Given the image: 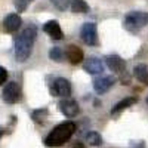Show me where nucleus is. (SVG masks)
I'll return each instance as SVG.
<instances>
[{"label":"nucleus","instance_id":"2","mask_svg":"<svg viewBox=\"0 0 148 148\" xmlns=\"http://www.w3.org/2000/svg\"><path fill=\"white\" fill-rule=\"evenodd\" d=\"M74 132H76V125L73 121H64L51 130V133L45 139V145L46 147H61L71 139Z\"/></svg>","mask_w":148,"mask_h":148},{"label":"nucleus","instance_id":"16","mask_svg":"<svg viewBox=\"0 0 148 148\" xmlns=\"http://www.w3.org/2000/svg\"><path fill=\"white\" fill-rule=\"evenodd\" d=\"M71 10L74 14H86L89 12V5L84 0H71Z\"/></svg>","mask_w":148,"mask_h":148},{"label":"nucleus","instance_id":"15","mask_svg":"<svg viewBox=\"0 0 148 148\" xmlns=\"http://www.w3.org/2000/svg\"><path fill=\"white\" fill-rule=\"evenodd\" d=\"M133 74H135V77H136L141 83H144V84L148 86V68L144 64H139V65L135 67Z\"/></svg>","mask_w":148,"mask_h":148},{"label":"nucleus","instance_id":"24","mask_svg":"<svg viewBox=\"0 0 148 148\" xmlns=\"http://www.w3.org/2000/svg\"><path fill=\"white\" fill-rule=\"evenodd\" d=\"M3 133H5V129L2 127V129H0V139H2V136H3Z\"/></svg>","mask_w":148,"mask_h":148},{"label":"nucleus","instance_id":"11","mask_svg":"<svg viewBox=\"0 0 148 148\" xmlns=\"http://www.w3.org/2000/svg\"><path fill=\"white\" fill-rule=\"evenodd\" d=\"M21 24H22V21H21V16L18 14H10L3 21V28L8 33H15L16 30H19Z\"/></svg>","mask_w":148,"mask_h":148},{"label":"nucleus","instance_id":"1","mask_svg":"<svg viewBox=\"0 0 148 148\" xmlns=\"http://www.w3.org/2000/svg\"><path fill=\"white\" fill-rule=\"evenodd\" d=\"M37 31L34 27H27L16 39H15V56L19 62L27 61L31 55L33 45L36 42Z\"/></svg>","mask_w":148,"mask_h":148},{"label":"nucleus","instance_id":"8","mask_svg":"<svg viewBox=\"0 0 148 148\" xmlns=\"http://www.w3.org/2000/svg\"><path fill=\"white\" fill-rule=\"evenodd\" d=\"M116 83V79L114 77H110V76H105V77H98L95 82H93V89L98 95H102L105 93L107 90H110L113 88V84Z\"/></svg>","mask_w":148,"mask_h":148},{"label":"nucleus","instance_id":"10","mask_svg":"<svg viewBox=\"0 0 148 148\" xmlns=\"http://www.w3.org/2000/svg\"><path fill=\"white\" fill-rule=\"evenodd\" d=\"M43 30H45L46 34L51 36V39H53V40H61L64 37L62 30H61L58 21H47L43 25Z\"/></svg>","mask_w":148,"mask_h":148},{"label":"nucleus","instance_id":"5","mask_svg":"<svg viewBox=\"0 0 148 148\" xmlns=\"http://www.w3.org/2000/svg\"><path fill=\"white\" fill-rule=\"evenodd\" d=\"M51 92L53 96H68L71 95V84L67 79H62V77H58L53 80L52 86H51Z\"/></svg>","mask_w":148,"mask_h":148},{"label":"nucleus","instance_id":"19","mask_svg":"<svg viewBox=\"0 0 148 148\" xmlns=\"http://www.w3.org/2000/svg\"><path fill=\"white\" fill-rule=\"evenodd\" d=\"M51 3L58 9V10H65L71 5V0H51Z\"/></svg>","mask_w":148,"mask_h":148},{"label":"nucleus","instance_id":"4","mask_svg":"<svg viewBox=\"0 0 148 148\" xmlns=\"http://www.w3.org/2000/svg\"><path fill=\"white\" fill-rule=\"evenodd\" d=\"M21 86L16 82H10L5 86V89L2 92V98L6 104H15L21 99Z\"/></svg>","mask_w":148,"mask_h":148},{"label":"nucleus","instance_id":"12","mask_svg":"<svg viewBox=\"0 0 148 148\" xmlns=\"http://www.w3.org/2000/svg\"><path fill=\"white\" fill-rule=\"evenodd\" d=\"M105 64L111 71H114V73H121L126 67V62L119 55H108L105 58Z\"/></svg>","mask_w":148,"mask_h":148},{"label":"nucleus","instance_id":"20","mask_svg":"<svg viewBox=\"0 0 148 148\" xmlns=\"http://www.w3.org/2000/svg\"><path fill=\"white\" fill-rule=\"evenodd\" d=\"M31 2H33V0H14V5H15V8H16L18 12H24L30 6Z\"/></svg>","mask_w":148,"mask_h":148},{"label":"nucleus","instance_id":"6","mask_svg":"<svg viewBox=\"0 0 148 148\" xmlns=\"http://www.w3.org/2000/svg\"><path fill=\"white\" fill-rule=\"evenodd\" d=\"M80 36H82V40L89 45V46H95L98 43V34H96V25L93 22H86L83 24L82 27V31H80Z\"/></svg>","mask_w":148,"mask_h":148},{"label":"nucleus","instance_id":"17","mask_svg":"<svg viewBox=\"0 0 148 148\" xmlns=\"http://www.w3.org/2000/svg\"><path fill=\"white\" fill-rule=\"evenodd\" d=\"M86 141H88L92 147H99L102 144V136L98 132H89L86 135Z\"/></svg>","mask_w":148,"mask_h":148},{"label":"nucleus","instance_id":"13","mask_svg":"<svg viewBox=\"0 0 148 148\" xmlns=\"http://www.w3.org/2000/svg\"><path fill=\"white\" fill-rule=\"evenodd\" d=\"M67 58L70 59V62L71 64H80L82 62V59H83V51L76 46V45H70L67 47V52H65Z\"/></svg>","mask_w":148,"mask_h":148},{"label":"nucleus","instance_id":"14","mask_svg":"<svg viewBox=\"0 0 148 148\" xmlns=\"http://www.w3.org/2000/svg\"><path fill=\"white\" fill-rule=\"evenodd\" d=\"M135 102H136V98H125L123 101L117 102V104H116L113 108H111V114H113V116H116V114L121 113L123 110H126V108L132 107Z\"/></svg>","mask_w":148,"mask_h":148},{"label":"nucleus","instance_id":"3","mask_svg":"<svg viewBox=\"0 0 148 148\" xmlns=\"http://www.w3.org/2000/svg\"><path fill=\"white\" fill-rule=\"evenodd\" d=\"M148 24V12H130L125 18V28L127 31L136 33Z\"/></svg>","mask_w":148,"mask_h":148},{"label":"nucleus","instance_id":"21","mask_svg":"<svg viewBox=\"0 0 148 148\" xmlns=\"http://www.w3.org/2000/svg\"><path fill=\"white\" fill-rule=\"evenodd\" d=\"M8 80V71L5 67H0V86Z\"/></svg>","mask_w":148,"mask_h":148},{"label":"nucleus","instance_id":"18","mask_svg":"<svg viewBox=\"0 0 148 148\" xmlns=\"http://www.w3.org/2000/svg\"><path fill=\"white\" fill-rule=\"evenodd\" d=\"M49 56H51V59H53L55 62H61V61L64 59V52H62V49L55 46L52 47L51 51H49Z\"/></svg>","mask_w":148,"mask_h":148},{"label":"nucleus","instance_id":"23","mask_svg":"<svg viewBox=\"0 0 148 148\" xmlns=\"http://www.w3.org/2000/svg\"><path fill=\"white\" fill-rule=\"evenodd\" d=\"M71 148H86V145H84L83 142H74Z\"/></svg>","mask_w":148,"mask_h":148},{"label":"nucleus","instance_id":"7","mask_svg":"<svg viewBox=\"0 0 148 148\" xmlns=\"http://www.w3.org/2000/svg\"><path fill=\"white\" fill-rule=\"evenodd\" d=\"M58 108L65 117H76L80 113L79 104L73 99H62L58 104Z\"/></svg>","mask_w":148,"mask_h":148},{"label":"nucleus","instance_id":"25","mask_svg":"<svg viewBox=\"0 0 148 148\" xmlns=\"http://www.w3.org/2000/svg\"><path fill=\"white\" fill-rule=\"evenodd\" d=\"M147 104H148V98H147Z\"/></svg>","mask_w":148,"mask_h":148},{"label":"nucleus","instance_id":"9","mask_svg":"<svg viewBox=\"0 0 148 148\" xmlns=\"http://www.w3.org/2000/svg\"><path fill=\"white\" fill-rule=\"evenodd\" d=\"M83 68H84V71H88L89 74H101L104 71V62L99 58L92 56L89 59H86Z\"/></svg>","mask_w":148,"mask_h":148},{"label":"nucleus","instance_id":"22","mask_svg":"<svg viewBox=\"0 0 148 148\" xmlns=\"http://www.w3.org/2000/svg\"><path fill=\"white\" fill-rule=\"evenodd\" d=\"M129 148H145V144L142 141H138V142H132Z\"/></svg>","mask_w":148,"mask_h":148}]
</instances>
